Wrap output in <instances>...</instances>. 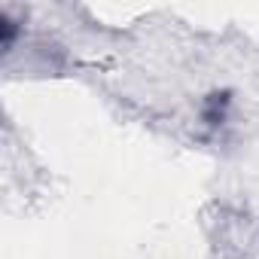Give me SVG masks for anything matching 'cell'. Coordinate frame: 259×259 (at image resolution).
I'll return each instance as SVG.
<instances>
[{"mask_svg":"<svg viewBox=\"0 0 259 259\" xmlns=\"http://www.w3.org/2000/svg\"><path fill=\"white\" fill-rule=\"evenodd\" d=\"M229 104H232L229 92H213V95L204 101V107H201V119H204L210 128L223 125V119H226V113H229Z\"/></svg>","mask_w":259,"mask_h":259,"instance_id":"cell-1","label":"cell"}]
</instances>
